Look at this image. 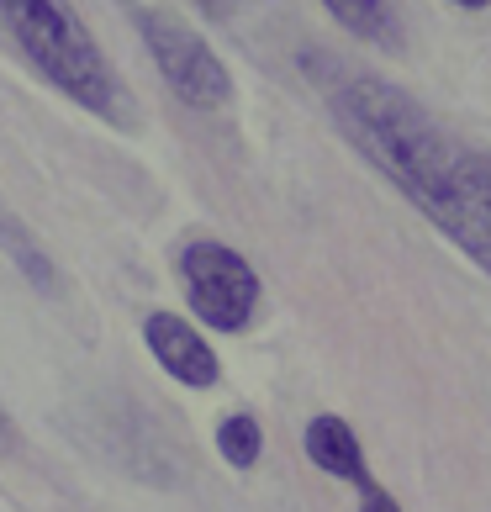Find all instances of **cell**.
<instances>
[{"label":"cell","mask_w":491,"mask_h":512,"mask_svg":"<svg viewBox=\"0 0 491 512\" xmlns=\"http://www.w3.org/2000/svg\"><path fill=\"white\" fill-rule=\"evenodd\" d=\"M323 96L333 106L338 127H344V138L439 227L444 212L455 206L470 148H460L449 138L402 85L375 80V74L333 64L323 74Z\"/></svg>","instance_id":"obj_1"},{"label":"cell","mask_w":491,"mask_h":512,"mask_svg":"<svg viewBox=\"0 0 491 512\" xmlns=\"http://www.w3.org/2000/svg\"><path fill=\"white\" fill-rule=\"evenodd\" d=\"M0 22L59 96L106 122H122V85L69 0H0Z\"/></svg>","instance_id":"obj_2"},{"label":"cell","mask_w":491,"mask_h":512,"mask_svg":"<svg viewBox=\"0 0 491 512\" xmlns=\"http://www.w3.org/2000/svg\"><path fill=\"white\" fill-rule=\"evenodd\" d=\"M132 22H138V37H143L154 69L164 74V85L175 90L185 106L222 111V106L233 101L228 64L217 59L212 43H206L191 22H180L175 11H159V6H138V11H132Z\"/></svg>","instance_id":"obj_3"},{"label":"cell","mask_w":491,"mask_h":512,"mask_svg":"<svg viewBox=\"0 0 491 512\" xmlns=\"http://www.w3.org/2000/svg\"><path fill=\"white\" fill-rule=\"evenodd\" d=\"M180 280H185V296H191L196 317L217 333H243L254 322L259 307V275L254 264L243 259L238 249L217 238H196L185 243L180 254Z\"/></svg>","instance_id":"obj_4"},{"label":"cell","mask_w":491,"mask_h":512,"mask_svg":"<svg viewBox=\"0 0 491 512\" xmlns=\"http://www.w3.org/2000/svg\"><path fill=\"white\" fill-rule=\"evenodd\" d=\"M143 344H148V354L159 359V370H169V381H180V386H191V391L217 386V375H222L217 354L201 338V328H191L185 317L154 312V317L143 322Z\"/></svg>","instance_id":"obj_5"},{"label":"cell","mask_w":491,"mask_h":512,"mask_svg":"<svg viewBox=\"0 0 491 512\" xmlns=\"http://www.w3.org/2000/svg\"><path fill=\"white\" fill-rule=\"evenodd\" d=\"M307 460L323 470V476L344 481L354 491L375 481L370 465H365V449H360V439H354V428L344 423V417H333V412H323V417L307 423Z\"/></svg>","instance_id":"obj_6"},{"label":"cell","mask_w":491,"mask_h":512,"mask_svg":"<svg viewBox=\"0 0 491 512\" xmlns=\"http://www.w3.org/2000/svg\"><path fill=\"white\" fill-rule=\"evenodd\" d=\"M323 6L344 32L365 37V43H381V48H402V22H396L391 0H323Z\"/></svg>","instance_id":"obj_7"},{"label":"cell","mask_w":491,"mask_h":512,"mask_svg":"<svg viewBox=\"0 0 491 512\" xmlns=\"http://www.w3.org/2000/svg\"><path fill=\"white\" fill-rule=\"evenodd\" d=\"M217 449H222V460H228L233 470H254L259 465V449H264V433L249 412H228L217 423Z\"/></svg>","instance_id":"obj_8"},{"label":"cell","mask_w":491,"mask_h":512,"mask_svg":"<svg viewBox=\"0 0 491 512\" xmlns=\"http://www.w3.org/2000/svg\"><path fill=\"white\" fill-rule=\"evenodd\" d=\"M360 512H402V507H396V497L381 481H370V486H360Z\"/></svg>","instance_id":"obj_9"},{"label":"cell","mask_w":491,"mask_h":512,"mask_svg":"<svg viewBox=\"0 0 491 512\" xmlns=\"http://www.w3.org/2000/svg\"><path fill=\"white\" fill-rule=\"evenodd\" d=\"M11 444H16V428H11L6 407H0V454H11Z\"/></svg>","instance_id":"obj_10"},{"label":"cell","mask_w":491,"mask_h":512,"mask_svg":"<svg viewBox=\"0 0 491 512\" xmlns=\"http://www.w3.org/2000/svg\"><path fill=\"white\" fill-rule=\"evenodd\" d=\"M201 6L212 11V16H228V11H233V0H201Z\"/></svg>","instance_id":"obj_11"},{"label":"cell","mask_w":491,"mask_h":512,"mask_svg":"<svg viewBox=\"0 0 491 512\" xmlns=\"http://www.w3.org/2000/svg\"><path fill=\"white\" fill-rule=\"evenodd\" d=\"M455 6H465V11H486L491 0H455Z\"/></svg>","instance_id":"obj_12"}]
</instances>
